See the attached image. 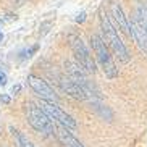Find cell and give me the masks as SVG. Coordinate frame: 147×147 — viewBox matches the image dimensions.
<instances>
[{"label":"cell","instance_id":"obj_1","mask_svg":"<svg viewBox=\"0 0 147 147\" xmlns=\"http://www.w3.org/2000/svg\"><path fill=\"white\" fill-rule=\"evenodd\" d=\"M26 118H28V123L37 133L47 134V136L55 134L53 133L55 131V123H53L52 117L40 105L34 104V102H28L26 104Z\"/></svg>","mask_w":147,"mask_h":147},{"label":"cell","instance_id":"obj_2","mask_svg":"<svg viewBox=\"0 0 147 147\" xmlns=\"http://www.w3.org/2000/svg\"><path fill=\"white\" fill-rule=\"evenodd\" d=\"M100 24H102V31H104V34H105V40H107L108 45L112 47V50L115 52V55L118 57V60H120L121 63H128L129 58H131L129 52H128L126 45L123 44V40L120 39L117 28L112 24L110 18H108L104 11L100 13Z\"/></svg>","mask_w":147,"mask_h":147},{"label":"cell","instance_id":"obj_3","mask_svg":"<svg viewBox=\"0 0 147 147\" xmlns=\"http://www.w3.org/2000/svg\"><path fill=\"white\" fill-rule=\"evenodd\" d=\"M91 42H92V50H94V53L97 55V60H99L100 66L104 69L105 76H107L108 79L117 78L118 68L115 66V63H113V58H112V55H110V52H108V47H107V44L104 42V39H102L100 36L94 34V36H91Z\"/></svg>","mask_w":147,"mask_h":147},{"label":"cell","instance_id":"obj_4","mask_svg":"<svg viewBox=\"0 0 147 147\" xmlns=\"http://www.w3.org/2000/svg\"><path fill=\"white\" fill-rule=\"evenodd\" d=\"M69 45L73 49V53H74V57H76V60H78L79 65L86 69L87 73L94 74L95 73V63L92 60V55L89 52V49L86 47V44L82 42L81 37L71 34L69 36Z\"/></svg>","mask_w":147,"mask_h":147},{"label":"cell","instance_id":"obj_5","mask_svg":"<svg viewBox=\"0 0 147 147\" xmlns=\"http://www.w3.org/2000/svg\"><path fill=\"white\" fill-rule=\"evenodd\" d=\"M40 107L45 110V112L52 117L53 121H58V123H61V125L68 126V128H71V129H74L76 128V120H74L71 115H68L66 112H63L58 105H57V102H52V100H45V99H40Z\"/></svg>","mask_w":147,"mask_h":147},{"label":"cell","instance_id":"obj_6","mask_svg":"<svg viewBox=\"0 0 147 147\" xmlns=\"http://www.w3.org/2000/svg\"><path fill=\"white\" fill-rule=\"evenodd\" d=\"M65 68H66V73H68L69 78L74 79L78 84H81V86L86 89L87 95H89V99L94 100L92 86H91V82H89V79H87L86 73H84V68H82L79 63H74V61H66V63H65Z\"/></svg>","mask_w":147,"mask_h":147},{"label":"cell","instance_id":"obj_7","mask_svg":"<svg viewBox=\"0 0 147 147\" xmlns=\"http://www.w3.org/2000/svg\"><path fill=\"white\" fill-rule=\"evenodd\" d=\"M28 84H29L31 89L34 91V94L39 95L40 99L58 102V95L55 94V91H53L44 79L37 78V76H34V74H29V76H28Z\"/></svg>","mask_w":147,"mask_h":147},{"label":"cell","instance_id":"obj_8","mask_svg":"<svg viewBox=\"0 0 147 147\" xmlns=\"http://www.w3.org/2000/svg\"><path fill=\"white\" fill-rule=\"evenodd\" d=\"M58 82H60L61 91L66 92L68 95H71L73 99H78V100H86V99H89V95H87L86 89H84L81 84H78L74 79H71L69 76H61Z\"/></svg>","mask_w":147,"mask_h":147},{"label":"cell","instance_id":"obj_9","mask_svg":"<svg viewBox=\"0 0 147 147\" xmlns=\"http://www.w3.org/2000/svg\"><path fill=\"white\" fill-rule=\"evenodd\" d=\"M69 129H71V128H68V126L55 121V138L58 139V142L63 147H84L81 141L74 138L73 133Z\"/></svg>","mask_w":147,"mask_h":147},{"label":"cell","instance_id":"obj_10","mask_svg":"<svg viewBox=\"0 0 147 147\" xmlns=\"http://www.w3.org/2000/svg\"><path fill=\"white\" fill-rule=\"evenodd\" d=\"M128 23H129V36L133 37L136 45L147 55V31L139 26L134 20H129V18H128Z\"/></svg>","mask_w":147,"mask_h":147},{"label":"cell","instance_id":"obj_11","mask_svg":"<svg viewBox=\"0 0 147 147\" xmlns=\"http://www.w3.org/2000/svg\"><path fill=\"white\" fill-rule=\"evenodd\" d=\"M112 15H113V18H115V21L118 23V28L129 34V23H128V18L125 16L123 10H121V7L118 3L112 5Z\"/></svg>","mask_w":147,"mask_h":147},{"label":"cell","instance_id":"obj_12","mask_svg":"<svg viewBox=\"0 0 147 147\" xmlns=\"http://www.w3.org/2000/svg\"><path fill=\"white\" fill-rule=\"evenodd\" d=\"M11 129V133H13V138H15V142H16V147H36L34 144L31 142V141H28V138L24 136V134H21L20 131L13 129V128H10Z\"/></svg>","mask_w":147,"mask_h":147},{"label":"cell","instance_id":"obj_13","mask_svg":"<svg viewBox=\"0 0 147 147\" xmlns=\"http://www.w3.org/2000/svg\"><path fill=\"white\" fill-rule=\"evenodd\" d=\"M134 21L138 23L141 28L147 31V11H144L142 8H138L136 10V18H134Z\"/></svg>","mask_w":147,"mask_h":147},{"label":"cell","instance_id":"obj_14","mask_svg":"<svg viewBox=\"0 0 147 147\" xmlns=\"http://www.w3.org/2000/svg\"><path fill=\"white\" fill-rule=\"evenodd\" d=\"M7 84V74L3 71H0V87H3Z\"/></svg>","mask_w":147,"mask_h":147},{"label":"cell","instance_id":"obj_15","mask_svg":"<svg viewBox=\"0 0 147 147\" xmlns=\"http://www.w3.org/2000/svg\"><path fill=\"white\" fill-rule=\"evenodd\" d=\"M0 102L5 104V105H8L10 104V95H2V97H0Z\"/></svg>","mask_w":147,"mask_h":147},{"label":"cell","instance_id":"obj_16","mask_svg":"<svg viewBox=\"0 0 147 147\" xmlns=\"http://www.w3.org/2000/svg\"><path fill=\"white\" fill-rule=\"evenodd\" d=\"M20 91H21V86H20V84H16V86H13V89H11V92H13V94H18Z\"/></svg>","mask_w":147,"mask_h":147},{"label":"cell","instance_id":"obj_17","mask_svg":"<svg viewBox=\"0 0 147 147\" xmlns=\"http://www.w3.org/2000/svg\"><path fill=\"white\" fill-rule=\"evenodd\" d=\"M84 16H86V13H81L79 18H76V21H84Z\"/></svg>","mask_w":147,"mask_h":147},{"label":"cell","instance_id":"obj_18","mask_svg":"<svg viewBox=\"0 0 147 147\" xmlns=\"http://www.w3.org/2000/svg\"><path fill=\"white\" fill-rule=\"evenodd\" d=\"M2 39H3V34H2V31H0V42H2Z\"/></svg>","mask_w":147,"mask_h":147}]
</instances>
